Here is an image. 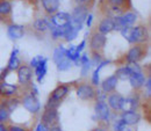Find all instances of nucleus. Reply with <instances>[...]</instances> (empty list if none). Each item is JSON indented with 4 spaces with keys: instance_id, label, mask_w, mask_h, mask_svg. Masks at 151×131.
I'll list each match as a JSON object with an SVG mask.
<instances>
[{
    "instance_id": "7ed1b4c3",
    "label": "nucleus",
    "mask_w": 151,
    "mask_h": 131,
    "mask_svg": "<svg viewBox=\"0 0 151 131\" xmlns=\"http://www.w3.org/2000/svg\"><path fill=\"white\" fill-rule=\"evenodd\" d=\"M76 94L80 100L84 101H88V100H93L96 97V91H95L94 86L91 84H80L77 86Z\"/></svg>"
},
{
    "instance_id": "f257e3e1",
    "label": "nucleus",
    "mask_w": 151,
    "mask_h": 131,
    "mask_svg": "<svg viewBox=\"0 0 151 131\" xmlns=\"http://www.w3.org/2000/svg\"><path fill=\"white\" fill-rule=\"evenodd\" d=\"M87 12H88V8L86 6H84V5L77 6L73 9L72 14H70V26L78 30H81L83 23L88 15Z\"/></svg>"
},
{
    "instance_id": "c756f323",
    "label": "nucleus",
    "mask_w": 151,
    "mask_h": 131,
    "mask_svg": "<svg viewBox=\"0 0 151 131\" xmlns=\"http://www.w3.org/2000/svg\"><path fill=\"white\" fill-rule=\"evenodd\" d=\"M127 1H129V0H108V2L112 5V7L121 8L122 11L124 8H127Z\"/></svg>"
},
{
    "instance_id": "f3484780",
    "label": "nucleus",
    "mask_w": 151,
    "mask_h": 131,
    "mask_svg": "<svg viewBox=\"0 0 151 131\" xmlns=\"http://www.w3.org/2000/svg\"><path fill=\"white\" fill-rule=\"evenodd\" d=\"M106 44V36L100 34V33H94L91 38V49L93 51H99L101 50Z\"/></svg>"
},
{
    "instance_id": "4be33fe9",
    "label": "nucleus",
    "mask_w": 151,
    "mask_h": 131,
    "mask_svg": "<svg viewBox=\"0 0 151 131\" xmlns=\"http://www.w3.org/2000/svg\"><path fill=\"white\" fill-rule=\"evenodd\" d=\"M20 101L18 97H14V96H12V97H8V99H6L0 106H2V107H5L8 112H13V110H15L17 108H18V106L20 105Z\"/></svg>"
},
{
    "instance_id": "a18cd8bd",
    "label": "nucleus",
    "mask_w": 151,
    "mask_h": 131,
    "mask_svg": "<svg viewBox=\"0 0 151 131\" xmlns=\"http://www.w3.org/2000/svg\"><path fill=\"white\" fill-rule=\"evenodd\" d=\"M92 131H106V130H105V128H102V127H98V128L93 129Z\"/></svg>"
},
{
    "instance_id": "7c9ffc66",
    "label": "nucleus",
    "mask_w": 151,
    "mask_h": 131,
    "mask_svg": "<svg viewBox=\"0 0 151 131\" xmlns=\"http://www.w3.org/2000/svg\"><path fill=\"white\" fill-rule=\"evenodd\" d=\"M9 116H11V112H8L5 107L0 106V123H5L9 120Z\"/></svg>"
},
{
    "instance_id": "c03bdc74",
    "label": "nucleus",
    "mask_w": 151,
    "mask_h": 131,
    "mask_svg": "<svg viewBox=\"0 0 151 131\" xmlns=\"http://www.w3.org/2000/svg\"><path fill=\"white\" fill-rule=\"evenodd\" d=\"M50 131H63L58 125H56V127H52V128H50Z\"/></svg>"
},
{
    "instance_id": "2f4dec72",
    "label": "nucleus",
    "mask_w": 151,
    "mask_h": 131,
    "mask_svg": "<svg viewBox=\"0 0 151 131\" xmlns=\"http://www.w3.org/2000/svg\"><path fill=\"white\" fill-rule=\"evenodd\" d=\"M70 67H71V62H70L68 58L64 59L63 62H60L59 64H57V69H58V71H68Z\"/></svg>"
},
{
    "instance_id": "393cba45",
    "label": "nucleus",
    "mask_w": 151,
    "mask_h": 131,
    "mask_svg": "<svg viewBox=\"0 0 151 131\" xmlns=\"http://www.w3.org/2000/svg\"><path fill=\"white\" fill-rule=\"evenodd\" d=\"M120 19H121V21H122V23H123L124 28H127V27L132 26V24L136 22V20H137V15H136L135 13H130V12H128V13L123 14L122 16H120Z\"/></svg>"
},
{
    "instance_id": "37998d69",
    "label": "nucleus",
    "mask_w": 151,
    "mask_h": 131,
    "mask_svg": "<svg viewBox=\"0 0 151 131\" xmlns=\"http://www.w3.org/2000/svg\"><path fill=\"white\" fill-rule=\"evenodd\" d=\"M0 131H8V129H7V127H6L5 123H0Z\"/></svg>"
},
{
    "instance_id": "58836bf2",
    "label": "nucleus",
    "mask_w": 151,
    "mask_h": 131,
    "mask_svg": "<svg viewBox=\"0 0 151 131\" xmlns=\"http://www.w3.org/2000/svg\"><path fill=\"white\" fill-rule=\"evenodd\" d=\"M145 89H147V95H148V97H150V95H151V79L150 78H148V79H147Z\"/></svg>"
},
{
    "instance_id": "0eeeda50",
    "label": "nucleus",
    "mask_w": 151,
    "mask_h": 131,
    "mask_svg": "<svg viewBox=\"0 0 151 131\" xmlns=\"http://www.w3.org/2000/svg\"><path fill=\"white\" fill-rule=\"evenodd\" d=\"M95 116L98 117L99 121L108 123L111 120V109L108 107V105L105 101H96L94 107Z\"/></svg>"
},
{
    "instance_id": "f03ea898",
    "label": "nucleus",
    "mask_w": 151,
    "mask_h": 131,
    "mask_svg": "<svg viewBox=\"0 0 151 131\" xmlns=\"http://www.w3.org/2000/svg\"><path fill=\"white\" fill-rule=\"evenodd\" d=\"M69 93V87L66 85H59L52 91V93L50 94V97L47 102L45 108H55L57 109L60 101H63L65 99V96Z\"/></svg>"
},
{
    "instance_id": "f704fd0d",
    "label": "nucleus",
    "mask_w": 151,
    "mask_h": 131,
    "mask_svg": "<svg viewBox=\"0 0 151 131\" xmlns=\"http://www.w3.org/2000/svg\"><path fill=\"white\" fill-rule=\"evenodd\" d=\"M81 66H83V69H81V74H83V75H86V74H87V72L90 71L91 66H92V63H91V62H87V63L83 64Z\"/></svg>"
},
{
    "instance_id": "dca6fc26",
    "label": "nucleus",
    "mask_w": 151,
    "mask_h": 131,
    "mask_svg": "<svg viewBox=\"0 0 151 131\" xmlns=\"http://www.w3.org/2000/svg\"><path fill=\"white\" fill-rule=\"evenodd\" d=\"M47 71H48V59L42 57L40 63L37 64V66L35 67V75H36V79H37L38 82H42L44 77L47 74Z\"/></svg>"
},
{
    "instance_id": "6ab92c4d",
    "label": "nucleus",
    "mask_w": 151,
    "mask_h": 131,
    "mask_svg": "<svg viewBox=\"0 0 151 131\" xmlns=\"http://www.w3.org/2000/svg\"><path fill=\"white\" fill-rule=\"evenodd\" d=\"M42 5L48 14H55L59 8V0H42Z\"/></svg>"
},
{
    "instance_id": "473e14b6",
    "label": "nucleus",
    "mask_w": 151,
    "mask_h": 131,
    "mask_svg": "<svg viewBox=\"0 0 151 131\" xmlns=\"http://www.w3.org/2000/svg\"><path fill=\"white\" fill-rule=\"evenodd\" d=\"M127 127V124L120 118V120H117L115 123H114V125H113V130L114 131H122L124 128Z\"/></svg>"
},
{
    "instance_id": "4468645a",
    "label": "nucleus",
    "mask_w": 151,
    "mask_h": 131,
    "mask_svg": "<svg viewBox=\"0 0 151 131\" xmlns=\"http://www.w3.org/2000/svg\"><path fill=\"white\" fill-rule=\"evenodd\" d=\"M121 120L127 124V125H135L139 122L141 115L135 110H124L121 115Z\"/></svg>"
},
{
    "instance_id": "f8f14e48",
    "label": "nucleus",
    "mask_w": 151,
    "mask_h": 131,
    "mask_svg": "<svg viewBox=\"0 0 151 131\" xmlns=\"http://www.w3.org/2000/svg\"><path fill=\"white\" fill-rule=\"evenodd\" d=\"M18 89H19V87L17 85L8 84L6 80L0 81V96H2V97L8 99V97L14 96L18 93Z\"/></svg>"
},
{
    "instance_id": "c9c22d12",
    "label": "nucleus",
    "mask_w": 151,
    "mask_h": 131,
    "mask_svg": "<svg viewBox=\"0 0 151 131\" xmlns=\"http://www.w3.org/2000/svg\"><path fill=\"white\" fill-rule=\"evenodd\" d=\"M102 62V58H101V55L98 54V51H93V63L99 65L100 63Z\"/></svg>"
},
{
    "instance_id": "2eb2a0df",
    "label": "nucleus",
    "mask_w": 151,
    "mask_h": 131,
    "mask_svg": "<svg viewBox=\"0 0 151 131\" xmlns=\"http://www.w3.org/2000/svg\"><path fill=\"white\" fill-rule=\"evenodd\" d=\"M117 84H119V80H117V78L115 77V74L111 75V77L106 78V79L102 81L101 88H102L104 93H106V94L113 93L114 91H115V88L117 87Z\"/></svg>"
},
{
    "instance_id": "ddd939ff",
    "label": "nucleus",
    "mask_w": 151,
    "mask_h": 131,
    "mask_svg": "<svg viewBox=\"0 0 151 131\" xmlns=\"http://www.w3.org/2000/svg\"><path fill=\"white\" fill-rule=\"evenodd\" d=\"M51 23L55 27H66L70 24V14L65 12H59L55 13L51 18Z\"/></svg>"
},
{
    "instance_id": "1a4fd4ad",
    "label": "nucleus",
    "mask_w": 151,
    "mask_h": 131,
    "mask_svg": "<svg viewBox=\"0 0 151 131\" xmlns=\"http://www.w3.org/2000/svg\"><path fill=\"white\" fill-rule=\"evenodd\" d=\"M144 54H145L144 48L141 44H136L129 49V51L127 54V62L129 64H136L137 62H139L143 58Z\"/></svg>"
},
{
    "instance_id": "a19ab883",
    "label": "nucleus",
    "mask_w": 151,
    "mask_h": 131,
    "mask_svg": "<svg viewBox=\"0 0 151 131\" xmlns=\"http://www.w3.org/2000/svg\"><path fill=\"white\" fill-rule=\"evenodd\" d=\"M85 43H86V42H85V39H84V41H83V42H81V43H80V44H79L78 47H76V50H77V51H78L79 54H80V51H83V50H84Z\"/></svg>"
},
{
    "instance_id": "ea45409f",
    "label": "nucleus",
    "mask_w": 151,
    "mask_h": 131,
    "mask_svg": "<svg viewBox=\"0 0 151 131\" xmlns=\"http://www.w3.org/2000/svg\"><path fill=\"white\" fill-rule=\"evenodd\" d=\"M8 70L7 69H5V70H2L1 71V73H0V81H4L5 79H6V77H7V74H8Z\"/></svg>"
},
{
    "instance_id": "4c0bfd02",
    "label": "nucleus",
    "mask_w": 151,
    "mask_h": 131,
    "mask_svg": "<svg viewBox=\"0 0 151 131\" xmlns=\"http://www.w3.org/2000/svg\"><path fill=\"white\" fill-rule=\"evenodd\" d=\"M35 131H50V128L47 127V125L43 124V123H38L37 127H36V129H35Z\"/></svg>"
},
{
    "instance_id": "9b49d317",
    "label": "nucleus",
    "mask_w": 151,
    "mask_h": 131,
    "mask_svg": "<svg viewBox=\"0 0 151 131\" xmlns=\"http://www.w3.org/2000/svg\"><path fill=\"white\" fill-rule=\"evenodd\" d=\"M129 82H130L132 88H135V89L142 88L145 84V75L142 72V70L132 71V74L129 77Z\"/></svg>"
},
{
    "instance_id": "a878e982",
    "label": "nucleus",
    "mask_w": 151,
    "mask_h": 131,
    "mask_svg": "<svg viewBox=\"0 0 151 131\" xmlns=\"http://www.w3.org/2000/svg\"><path fill=\"white\" fill-rule=\"evenodd\" d=\"M12 12V4L9 0H0V16H7Z\"/></svg>"
},
{
    "instance_id": "423d86ee",
    "label": "nucleus",
    "mask_w": 151,
    "mask_h": 131,
    "mask_svg": "<svg viewBox=\"0 0 151 131\" xmlns=\"http://www.w3.org/2000/svg\"><path fill=\"white\" fill-rule=\"evenodd\" d=\"M58 121H59V116L57 109L55 108H45V110L41 116V123L45 124L49 128L56 127L58 124Z\"/></svg>"
},
{
    "instance_id": "412c9836",
    "label": "nucleus",
    "mask_w": 151,
    "mask_h": 131,
    "mask_svg": "<svg viewBox=\"0 0 151 131\" xmlns=\"http://www.w3.org/2000/svg\"><path fill=\"white\" fill-rule=\"evenodd\" d=\"M20 66V59L18 58V50H13L11 57H9V60H8V65H7V70L8 71H15L18 70Z\"/></svg>"
},
{
    "instance_id": "cd10ccee",
    "label": "nucleus",
    "mask_w": 151,
    "mask_h": 131,
    "mask_svg": "<svg viewBox=\"0 0 151 131\" xmlns=\"http://www.w3.org/2000/svg\"><path fill=\"white\" fill-rule=\"evenodd\" d=\"M78 29H76L73 27H71L70 24L69 26H66V29H65V35H64V38L66 39V41H73L76 37H77V35H78Z\"/></svg>"
},
{
    "instance_id": "20e7f679",
    "label": "nucleus",
    "mask_w": 151,
    "mask_h": 131,
    "mask_svg": "<svg viewBox=\"0 0 151 131\" xmlns=\"http://www.w3.org/2000/svg\"><path fill=\"white\" fill-rule=\"evenodd\" d=\"M148 39V30L143 26H137L135 28H132L130 35L128 38L129 43H135V44H141L144 43Z\"/></svg>"
},
{
    "instance_id": "aec40b11",
    "label": "nucleus",
    "mask_w": 151,
    "mask_h": 131,
    "mask_svg": "<svg viewBox=\"0 0 151 131\" xmlns=\"http://www.w3.org/2000/svg\"><path fill=\"white\" fill-rule=\"evenodd\" d=\"M113 30H114L113 19L106 18V19H104L100 22V24H99V33L100 34L105 35V34H108V33H111Z\"/></svg>"
},
{
    "instance_id": "72a5a7b5",
    "label": "nucleus",
    "mask_w": 151,
    "mask_h": 131,
    "mask_svg": "<svg viewBox=\"0 0 151 131\" xmlns=\"http://www.w3.org/2000/svg\"><path fill=\"white\" fill-rule=\"evenodd\" d=\"M7 129H8V131H29L27 128L18 125V124H11L7 127Z\"/></svg>"
},
{
    "instance_id": "39448f33",
    "label": "nucleus",
    "mask_w": 151,
    "mask_h": 131,
    "mask_svg": "<svg viewBox=\"0 0 151 131\" xmlns=\"http://www.w3.org/2000/svg\"><path fill=\"white\" fill-rule=\"evenodd\" d=\"M22 106L32 114H36L40 112L41 109V102L36 97V95H34L33 93L27 94L22 97V101H21Z\"/></svg>"
},
{
    "instance_id": "79ce46f5",
    "label": "nucleus",
    "mask_w": 151,
    "mask_h": 131,
    "mask_svg": "<svg viewBox=\"0 0 151 131\" xmlns=\"http://www.w3.org/2000/svg\"><path fill=\"white\" fill-rule=\"evenodd\" d=\"M92 19H93V15H92V14H88L87 18H86V24H87L88 27L92 24Z\"/></svg>"
},
{
    "instance_id": "c85d7f7f",
    "label": "nucleus",
    "mask_w": 151,
    "mask_h": 131,
    "mask_svg": "<svg viewBox=\"0 0 151 131\" xmlns=\"http://www.w3.org/2000/svg\"><path fill=\"white\" fill-rule=\"evenodd\" d=\"M34 28L41 33H44L49 28V22L45 19H37L34 22Z\"/></svg>"
},
{
    "instance_id": "bb28decb",
    "label": "nucleus",
    "mask_w": 151,
    "mask_h": 131,
    "mask_svg": "<svg viewBox=\"0 0 151 131\" xmlns=\"http://www.w3.org/2000/svg\"><path fill=\"white\" fill-rule=\"evenodd\" d=\"M65 55H66V58H68L70 62H76V64H77V65H79L80 54L76 50V47H70V48L66 50Z\"/></svg>"
},
{
    "instance_id": "49530a36",
    "label": "nucleus",
    "mask_w": 151,
    "mask_h": 131,
    "mask_svg": "<svg viewBox=\"0 0 151 131\" xmlns=\"http://www.w3.org/2000/svg\"><path fill=\"white\" fill-rule=\"evenodd\" d=\"M122 131H132V130L130 129V128H127V127H126V128H124V129H123Z\"/></svg>"
},
{
    "instance_id": "9d476101",
    "label": "nucleus",
    "mask_w": 151,
    "mask_h": 131,
    "mask_svg": "<svg viewBox=\"0 0 151 131\" xmlns=\"http://www.w3.org/2000/svg\"><path fill=\"white\" fill-rule=\"evenodd\" d=\"M33 78V71L30 66L27 65H20L18 69V80L21 85L27 86Z\"/></svg>"
},
{
    "instance_id": "b1692460",
    "label": "nucleus",
    "mask_w": 151,
    "mask_h": 131,
    "mask_svg": "<svg viewBox=\"0 0 151 131\" xmlns=\"http://www.w3.org/2000/svg\"><path fill=\"white\" fill-rule=\"evenodd\" d=\"M65 52H66V50L64 49V47L63 45H59V47H57L56 49H55V51H54V57H52V59H54V62H55V64H59L60 62H63L64 59H66V55H65Z\"/></svg>"
},
{
    "instance_id": "de8ad7c7",
    "label": "nucleus",
    "mask_w": 151,
    "mask_h": 131,
    "mask_svg": "<svg viewBox=\"0 0 151 131\" xmlns=\"http://www.w3.org/2000/svg\"><path fill=\"white\" fill-rule=\"evenodd\" d=\"M78 2H85V1H87V0H77Z\"/></svg>"
},
{
    "instance_id": "e433bc0d",
    "label": "nucleus",
    "mask_w": 151,
    "mask_h": 131,
    "mask_svg": "<svg viewBox=\"0 0 151 131\" xmlns=\"http://www.w3.org/2000/svg\"><path fill=\"white\" fill-rule=\"evenodd\" d=\"M41 58L42 56H37V57H34L33 59H32V62H30V67H36L37 66V64L40 63V60H41Z\"/></svg>"
},
{
    "instance_id": "6e6552de",
    "label": "nucleus",
    "mask_w": 151,
    "mask_h": 131,
    "mask_svg": "<svg viewBox=\"0 0 151 131\" xmlns=\"http://www.w3.org/2000/svg\"><path fill=\"white\" fill-rule=\"evenodd\" d=\"M107 101H108L107 105H108L109 109L115 110V112L122 110L126 107V99L119 93H112L107 97Z\"/></svg>"
},
{
    "instance_id": "5701e85b",
    "label": "nucleus",
    "mask_w": 151,
    "mask_h": 131,
    "mask_svg": "<svg viewBox=\"0 0 151 131\" xmlns=\"http://www.w3.org/2000/svg\"><path fill=\"white\" fill-rule=\"evenodd\" d=\"M132 74V69L129 65L127 66H122V67H119L116 70V73H115V77L117 78V80H126V79H129V77Z\"/></svg>"
},
{
    "instance_id": "a211bd4d",
    "label": "nucleus",
    "mask_w": 151,
    "mask_h": 131,
    "mask_svg": "<svg viewBox=\"0 0 151 131\" xmlns=\"http://www.w3.org/2000/svg\"><path fill=\"white\" fill-rule=\"evenodd\" d=\"M7 34L12 39H19L24 35V27L20 24H11L7 29Z\"/></svg>"
}]
</instances>
